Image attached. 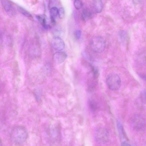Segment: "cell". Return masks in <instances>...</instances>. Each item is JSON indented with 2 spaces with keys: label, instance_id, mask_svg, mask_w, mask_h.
I'll return each mask as SVG.
<instances>
[{
  "label": "cell",
  "instance_id": "1",
  "mask_svg": "<svg viewBox=\"0 0 146 146\" xmlns=\"http://www.w3.org/2000/svg\"><path fill=\"white\" fill-rule=\"evenodd\" d=\"M28 136L27 130L24 127L21 125L14 127L11 134L12 141L15 144L18 145L24 144L26 141Z\"/></svg>",
  "mask_w": 146,
  "mask_h": 146
},
{
  "label": "cell",
  "instance_id": "2",
  "mask_svg": "<svg viewBox=\"0 0 146 146\" xmlns=\"http://www.w3.org/2000/svg\"><path fill=\"white\" fill-rule=\"evenodd\" d=\"M90 46L91 49L94 52L97 53H100L103 52L105 49V41L101 36H94L90 40Z\"/></svg>",
  "mask_w": 146,
  "mask_h": 146
},
{
  "label": "cell",
  "instance_id": "3",
  "mask_svg": "<svg viewBox=\"0 0 146 146\" xmlns=\"http://www.w3.org/2000/svg\"><path fill=\"white\" fill-rule=\"evenodd\" d=\"M106 82L108 88L112 91L117 90L121 85V80L120 77L115 73L109 74L106 79Z\"/></svg>",
  "mask_w": 146,
  "mask_h": 146
},
{
  "label": "cell",
  "instance_id": "4",
  "mask_svg": "<svg viewBox=\"0 0 146 146\" xmlns=\"http://www.w3.org/2000/svg\"><path fill=\"white\" fill-rule=\"evenodd\" d=\"M110 138L108 130L104 128L98 129L96 132L95 138L96 141L100 144H104L108 142Z\"/></svg>",
  "mask_w": 146,
  "mask_h": 146
},
{
  "label": "cell",
  "instance_id": "5",
  "mask_svg": "<svg viewBox=\"0 0 146 146\" xmlns=\"http://www.w3.org/2000/svg\"><path fill=\"white\" fill-rule=\"evenodd\" d=\"M51 43L53 47L55 50L61 51L65 48V43L63 40L60 37L54 36L52 38Z\"/></svg>",
  "mask_w": 146,
  "mask_h": 146
},
{
  "label": "cell",
  "instance_id": "6",
  "mask_svg": "<svg viewBox=\"0 0 146 146\" xmlns=\"http://www.w3.org/2000/svg\"><path fill=\"white\" fill-rule=\"evenodd\" d=\"M1 3L5 12L9 16L15 14V9L11 3L7 0H1Z\"/></svg>",
  "mask_w": 146,
  "mask_h": 146
},
{
  "label": "cell",
  "instance_id": "7",
  "mask_svg": "<svg viewBox=\"0 0 146 146\" xmlns=\"http://www.w3.org/2000/svg\"><path fill=\"white\" fill-rule=\"evenodd\" d=\"M67 57L66 53L63 52L58 51L55 53L53 55V60L56 64H60L63 62Z\"/></svg>",
  "mask_w": 146,
  "mask_h": 146
},
{
  "label": "cell",
  "instance_id": "8",
  "mask_svg": "<svg viewBox=\"0 0 146 146\" xmlns=\"http://www.w3.org/2000/svg\"><path fill=\"white\" fill-rule=\"evenodd\" d=\"M36 18L45 29H48L51 27H52L47 23L46 20L44 16L38 15L36 16Z\"/></svg>",
  "mask_w": 146,
  "mask_h": 146
},
{
  "label": "cell",
  "instance_id": "9",
  "mask_svg": "<svg viewBox=\"0 0 146 146\" xmlns=\"http://www.w3.org/2000/svg\"><path fill=\"white\" fill-rule=\"evenodd\" d=\"M89 105L91 109L93 111H95L98 109L99 105L98 102L95 99H91L89 102Z\"/></svg>",
  "mask_w": 146,
  "mask_h": 146
},
{
  "label": "cell",
  "instance_id": "10",
  "mask_svg": "<svg viewBox=\"0 0 146 146\" xmlns=\"http://www.w3.org/2000/svg\"><path fill=\"white\" fill-rule=\"evenodd\" d=\"M94 9L96 12L100 13L101 12L103 8V4L101 0H96L94 3Z\"/></svg>",
  "mask_w": 146,
  "mask_h": 146
},
{
  "label": "cell",
  "instance_id": "11",
  "mask_svg": "<svg viewBox=\"0 0 146 146\" xmlns=\"http://www.w3.org/2000/svg\"><path fill=\"white\" fill-rule=\"evenodd\" d=\"M82 16L83 19L86 21L92 17V13L89 9H85L83 11Z\"/></svg>",
  "mask_w": 146,
  "mask_h": 146
},
{
  "label": "cell",
  "instance_id": "12",
  "mask_svg": "<svg viewBox=\"0 0 146 146\" xmlns=\"http://www.w3.org/2000/svg\"><path fill=\"white\" fill-rule=\"evenodd\" d=\"M17 9L19 12L27 17L29 18H32V16L27 11L22 7H18Z\"/></svg>",
  "mask_w": 146,
  "mask_h": 146
},
{
  "label": "cell",
  "instance_id": "13",
  "mask_svg": "<svg viewBox=\"0 0 146 146\" xmlns=\"http://www.w3.org/2000/svg\"><path fill=\"white\" fill-rule=\"evenodd\" d=\"M58 10L57 7H53L50 9V17L55 18L58 14Z\"/></svg>",
  "mask_w": 146,
  "mask_h": 146
},
{
  "label": "cell",
  "instance_id": "14",
  "mask_svg": "<svg viewBox=\"0 0 146 146\" xmlns=\"http://www.w3.org/2000/svg\"><path fill=\"white\" fill-rule=\"evenodd\" d=\"M74 4L75 7L77 9H81L83 5L82 2L80 0H75Z\"/></svg>",
  "mask_w": 146,
  "mask_h": 146
},
{
  "label": "cell",
  "instance_id": "15",
  "mask_svg": "<svg viewBox=\"0 0 146 146\" xmlns=\"http://www.w3.org/2000/svg\"><path fill=\"white\" fill-rule=\"evenodd\" d=\"M140 97L141 101L146 104V90L143 91L141 92Z\"/></svg>",
  "mask_w": 146,
  "mask_h": 146
},
{
  "label": "cell",
  "instance_id": "16",
  "mask_svg": "<svg viewBox=\"0 0 146 146\" xmlns=\"http://www.w3.org/2000/svg\"><path fill=\"white\" fill-rule=\"evenodd\" d=\"M59 17L62 19L64 18L65 15V11L63 8H60L58 10V14Z\"/></svg>",
  "mask_w": 146,
  "mask_h": 146
},
{
  "label": "cell",
  "instance_id": "17",
  "mask_svg": "<svg viewBox=\"0 0 146 146\" xmlns=\"http://www.w3.org/2000/svg\"><path fill=\"white\" fill-rule=\"evenodd\" d=\"M82 32L80 30H76L75 32V36L77 39H79L81 36Z\"/></svg>",
  "mask_w": 146,
  "mask_h": 146
},
{
  "label": "cell",
  "instance_id": "18",
  "mask_svg": "<svg viewBox=\"0 0 146 146\" xmlns=\"http://www.w3.org/2000/svg\"><path fill=\"white\" fill-rule=\"evenodd\" d=\"M122 145H125V146H129L130 145L129 144L125 142H123L122 143Z\"/></svg>",
  "mask_w": 146,
  "mask_h": 146
}]
</instances>
